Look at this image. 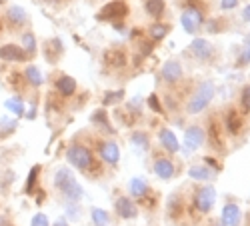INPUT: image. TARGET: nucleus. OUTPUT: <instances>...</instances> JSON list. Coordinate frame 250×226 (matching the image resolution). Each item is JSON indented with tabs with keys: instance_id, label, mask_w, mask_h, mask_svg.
Returning a JSON list of instances; mask_svg holds the SVG:
<instances>
[{
	"instance_id": "nucleus-1",
	"label": "nucleus",
	"mask_w": 250,
	"mask_h": 226,
	"mask_svg": "<svg viewBox=\"0 0 250 226\" xmlns=\"http://www.w3.org/2000/svg\"><path fill=\"white\" fill-rule=\"evenodd\" d=\"M54 186H56V190L62 196H64L68 202H72V204H76L82 198V194H84V190H82V186H80V182L76 180V176L66 166H60L54 172Z\"/></svg>"
},
{
	"instance_id": "nucleus-2",
	"label": "nucleus",
	"mask_w": 250,
	"mask_h": 226,
	"mask_svg": "<svg viewBox=\"0 0 250 226\" xmlns=\"http://www.w3.org/2000/svg\"><path fill=\"white\" fill-rule=\"evenodd\" d=\"M66 160L70 162V166L84 170V172L94 166V156H92L90 148H86L84 144H72L66 150Z\"/></svg>"
},
{
	"instance_id": "nucleus-3",
	"label": "nucleus",
	"mask_w": 250,
	"mask_h": 226,
	"mask_svg": "<svg viewBox=\"0 0 250 226\" xmlns=\"http://www.w3.org/2000/svg\"><path fill=\"white\" fill-rule=\"evenodd\" d=\"M212 98H214V84H212L210 80H206V82H202V84L198 86V90L190 98V102H188V114L202 112L208 104H210Z\"/></svg>"
},
{
	"instance_id": "nucleus-4",
	"label": "nucleus",
	"mask_w": 250,
	"mask_h": 226,
	"mask_svg": "<svg viewBox=\"0 0 250 226\" xmlns=\"http://www.w3.org/2000/svg\"><path fill=\"white\" fill-rule=\"evenodd\" d=\"M194 202H196V208L200 212H210V208L214 206V202H216V190L214 186H202L196 190L194 194Z\"/></svg>"
},
{
	"instance_id": "nucleus-5",
	"label": "nucleus",
	"mask_w": 250,
	"mask_h": 226,
	"mask_svg": "<svg viewBox=\"0 0 250 226\" xmlns=\"http://www.w3.org/2000/svg\"><path fill=\"white\" fill-rule=\"evenodd\" d=\"M128 14V8L122 0H114V2H108L106 6H102V10L98 12V20H122Z\"/></svg>"
},
{
	"instance_id": "nucleus-6",
	"label": "nucleus",
	"mask_w": 250,
	"mask_h": 226,
	"mask_svg": "<svg viewBox=\"0 0 250 226\" xmlns=\"http://www.w3.org/2000/svg\"><path fill=\"white\" fill-rule=\"evenodd\" d=\"M180 22H182V28H184L186 32H188V34H194V32L198 30V26L202 24V12H200L198 8L188 6V8L182 12Z\"/></svg>"
},
{
	"instance_id": "nucleus-7",
	"label": "nucleus",
	"mask_w": 250,
	"mask_h": 226,
	"mask_svg": "<svg viewBox=\"0 0 250 226\" xmlns=\"http://www.w3.org/2000/svg\"><path fill=\"white\" fill-rule=\"evenodd\" d=\"M114 210H116V214H118L120 218H124V220H130V218H134V216L138 214L136 204H134L132 198H128V196H118V198L114 200Z\"/></svg>"
},
{
	"instance_id": "nucleus-8",
	"label": "nucleus",
	"mask_w": 250,
	"mask_h": 226,
	"mask_svg": "<svg viewBox=\"0 0 250 226\" xmlns=\"http://www.w3.org/2000/svg\"><path fill=\"white\" fill-rule=\"evenodd\" d=\"M98 154H100V158H102L104 162L110 164V166H116L118 160H120V148H118L116 142H112V140H108V142H100Z\"/></svg>"
},
{
	"instance_id": "nucleus-9",
	"label": "nucleus",
	"mask_w": 250,
	"mask_h": 226,
	"mask_svg": "<svg viewBox=\"0 0 250 226\" xmlns=\"http://www.w3.org/2000/svg\"><path fill=\"white\" fill-rule=\"evenodd\" d=\"M28 54L22 50V46H16V44L0 46V60H4V62H24Z\"/></svg>"
},
{
	"instance_id": "nucleus-10",
	"label": "nucleus",
	"mask_w": 250,
	"mask_h": 226,
	"mask_svg": "<svg viewBox=\"0 0 250 226\" xmlns=\"http://www.w3.org/2000/svg\"><path fill=\"white\" fill-rule=\"evenodd\" d=\"M4 18L8 20V24L14 26V28H20V26H24V24L28 22V14H26V10L20 6V4H12V6H8Z\"/></svg>"
},
{
	"instance_id": "nucleus-11",
	"label": "nucleus",
	"mask_w": 250,
	"mask_h": 226,
	"mask_svg": "<svg viewBox=\"0 0 250 226\" xmlns=\"http://www.w3.org/2000/svg\"><path fill=\"white\" fill-rule=\"evenodd\" d=\"M202 142H204V130L200 126H190L188 130L184 132V148L188 152L200 148Z\"/></svg>"
},
{
	"instance_id": "nucleus-12",
	"label": "nucleus",
	"mask_w": 250,
	"mask_h": 226,
	"mask_svg": "<svg viewBox=\"0 0 250 226\" xmlns=\"http://www.w3.org/2000/svg\"><path fill=\"white\" fill-rule=\"evenodd\" d=\"M190 50L194 52L196 58L200 60H206V58H210L214 54V46L210 40H206V38H194L192 40V44H190Z\"/></svg>"
},
{
	"instance_id": "nucleus-13",
	"label": "nucleus",
	"mask_w": 250,
	"mask_h": 226,
	"mask_svg": "<svg viewBox=\"0 0 250 226\" xmlns=\"http://www.w3.org/2000/svg\"><path fill=\"white\" fill-rule=\"evenodd\" d=\"M162 76H164L166 82H170V84L178 82L182 78V66H180V62H176V60H168V62L162 66Z\"/></svg>"
},
{
	"instance_id": "nucleus-14",
	"label": "nucleus",
	"mask_w": 250,
	"mask_h": 226,
	"mask_svg": "<svg viewBox=\"0 0 250 226\" xmlns=\"http://www.w3.org/2000/svg\"><path fill=\"white\" fill-rule=\"evenodd\" d=\"M154 172L162 180H170L174 176V162L168 160V158H158L154 162Z\"/></svg>"
},
{
	"instance_id": "nucleus-15",
	"label": "nucleus",
	"mask_w": 250,
	"mask_h": 226,
	"mask_svg": "<svg viewBox=\"0 0 250 226\" xmlns=\"http://www.w3.org/2000/svg\"><path fill=\"white\" fill-rule=\"evenodd\" d=\"M158 138H160L162 148H166L168 152H178V148H180L178 138H176V134H174L170 128H162V130L158 132Z\"/></svg>"
},
{
	"instance_id": "nucleus-16",
	"label": "nucleus",
	"mask_w": 250,
	"mask_h": 226,
	"mask_svg": "<svg viewBox=\"0 0 250 226\" xmlns=\"http://www.w3.org/2000/svg\"><path fill=\"white\" fill-rule=\"evenodd\" d=\"M240 216H242V212L236 204H226L224 210H222V224L224 226H238Z\"/></svg>"
},
{
	"instance_id": "nucleus-17",
	"label": "nucleus",
	"mask_w": 250,
	"mask_h": 226,
	"mask_svg": "<svg viewBox=\"0 0 250 226\" xmlns=\"http://www.w3.org/2000/svg\"><path fill=\"white\" fill-rule=\"evenodd\" d=\"M128 190L134 198H142V196H146L148 192V182L144 180L142 176H134L130 182H128Z\"/></svg>"
},
{
	"instance_id": "nucleus-18",
	"label": "nucleus",
	"mask_w": 250,
	"mask_h": 226,
	"mask_svg": "<svg viewBox=\"0 0 250 226\" xmlns=\"http://www.w3.org/2000/svg\"><path fill=\"white\" fill-rule=\"evenodd\" d=\"M56 88H58V92L62 96H72L76 92V80L72 76H66L64 74V76H60L56 80Z\"/></svg>"
},
{
	"instance_id": "nucleus-19",
	"label": "nucleus",
	"mask_w": 250,
	"mask_h": 226,
	"mask_svg": "<svg viewBox=\"0 0 250 226\" xmlns=\"http://www.w3.org/2000/svg\"><path fill=\"white\" fill-rule=\"evenodd\" d=\"M18 128V120L12 116H0V138H8Z\"/></svg>"
},
{
	"instance_id": "nucleus-20",
	"label": "nucleus",
	"mask_w": 250,
	"mask_h": 226,
	"mask_svg": "<svg viewBox=\"0 0 250 226\" xmlns=\"http://www.w3.org/2000/svg\"><path fill=\"white\" fill-rule=\"evenodd\" d=\"M4 106L6 110H10V114H14V118H20L24 114V100L20 98V96H12L4 102Z\"/></svg>"
},
{
	"instance_id": "nucleus-21",
	"label": "nucleus",
	"mask_w": 250,
	"mask_h": 226,
	"mask_svg": "<svg viewBox=\"0 0 250 226\" xmlns=\"http://www.w3.org/2000/svg\"><path fill=\"white\" fill-rule=\"evenodd\" d=\"M90 218H92V224L94 226H108L110 224V214L104 210V208H92L90 210Z\"/></svg>"
},
{
	"instance_id": "nucleus-22",
	"label": "nucleus",
	"mask_w": 250,
	"mask_h": 226,
	"mask_svg": "<svg viewBox=\"0 0 250 226\" xmlns=\"http://www.w3.org/2000/svg\"><path fill=\"white\" fill-rule=\"evenodd\" d=\"M24 76H26V82L28 84H32V86H40L44 82V76H42V72H40L36 66H26V70H24Z\"/></svg>"
},
{
	"instance_id": "nucleus-23",
	"label": "nucleus",
	"mask_w": 250,
	"mask_h": 226,
	"mask_svg": "<svg viewBox=\"0 0 250 226\" xmlns=\"http://www.w3.org/2000/svg\"><path fill=\"white\" fill-rule=\"evenodd\" d=\"M92 122L96 126H100V128H104V132H108V134H112L114 130H112V126H110V122H108V114L104 112V110H96L94 114H92Z\"/></svg>"
},
{
	"instance_id": "nucleus-24",
	"label": "nucleus",
	"mask_w": 250,
	"mask_h": 226,
	"mask_svg": "<svg viewBox=\"0 0 250 226\" xmlns=\"http://www.w3.org/2000/svg\"><path fill=\"white\" fill-rule=\"evenodd\" d=\"M188 176L192 180H210L212 178V170L206 168V166H198V164H196V166H190Z\"/></svg>"
},
{
	"instance_id": "nucleus-25",
	"label": "nucleus",
	"mask_w": 250,
	"mask_h": 226,
	"mask_svg": "<svg viewBox=\"0 0 250 226\" xmlns=\"http://www.w3.org/2000/svg\"><path fill=\"white\" fill-rule=\"evenodd\" d=\"M130 142H132V146H134L138 152L148 150V136L144 134V132H134V134L130 136Z\"/></svg>"
},
{
	"instance_id": "nucleus-26",
	"label": "nucleus",
	"mask_w": 250,
	"mask_h": 226,
	"mask_svg": "<svg viewBox=\"0 0 250 226\" xmlns=\"http://www.w3.org/2000/svg\"><path fill=\"white\" fill-rule=\"evenodd\" d=\"M146 12L154 18L162 16L164 12V0H146Z\"/></svg>"
},
{
	"instance_id": "nucleus-27",
	"label": "nucleus",
	"mask_w": 250,
	"mask_h": 226,
	"mask_svg": "<svg viewBox=\"0 0 250 226\" xmlns=\"http://www.w3.org/2000/svg\"><path fill=\"white\" fill-rule=\"evenodd\" d=\"M22 50H24L28 56L36 52V38H34L32 32H24V34H22Z\"/></svg>"
},
{
	"instance_id": "nucleus-28",
	"label": "nucleus",
	"mask_w": 250,
	"mask_h": 226,
	"mask_svg": "<svg viewBox=\"0 0 250 226\" xmlns=\"http://www.w3.org/2000/svg\"><path fill=\"white\" fill-rule=\"evenodd\" d=\"M240 126H242V120L238 118V114H236V112H228V118H226V128H228V132L236 134V132L240 130Z\"/></svg>"
},
{
	"instance_id": "nucleus-29",
	"label": "nucleus",
	"mask_w": 250,
	"mask_h": 226,
	"mask_svg": "<svg viewBox=\"0 0 250 226\" xmlns=\"http://www.w3.org/2000/svg\"><path fill=\"white\" fill-rule=\"evenodd\" d=\"M104 58H106V64L108 66H118V68L124 66V54L118 52V50H108Z\"/></svg>"
},
{
	"instance_id": "nucleus-30",
	"label": "nucleus",
	"mask_w": 250,
	"mask_h": 226,
	"mask_svg": "<svg viewBox=\"0 0 250 226\" xmlns=\"http://www.w3.org/2000/svg\"><path fill=\"white\" fill-rule=\"evenodd\" d=\"M38 174H40V166H32V168H30V172H28V180H26L24 190H26V194H30V196L34 194V186H36Z\"/></svg>"
},
{
	"instance_id": "nucleus-31",
	"label": "nucleus",
	"mask_w": 250,
	"mask_h": 226,
	"mask_svg": "<svg viewBox=\"0 0 250 226\" xmlns=\"http://www.w3.org/2000/svg\"><path fill=\"white\" fill-rule=\"evenodd\" d=\"M124 98V90H114V92H106L104 94V98H102V102L104 104H116V102H120Z\"/></svg>"
},
{
	"instance_id": "nucleus-32",
	"label": "nucleus",
	"mask_w": 250,
	"mask_h": 226,
	"mask_svg": "<svg viewBox=\"0 0 250 226\" xmlns=\"http://www.w3.org/2000/svg\"><path fill=\"white\" fill-rule=\"evenodd\" d=\"M148 32H150V36L154 40H160V38L166 36V32H168V26H166V24H152Z\"/></svg>"
},
{
	"instance_id": "nucleus-33",
	"label": "nucleus",
	"mask_w": 250,
	"mask_h": 226,
	"mask_svg": "<svg viewBox=\"0 0 250 226\" xmlns=\"http://www.w3.org/2000/svg\"><path fill=\"white\" fill-rule=\"evenodd\" d=\"M30 226H50V220L44 212H36L32 218H30Z\"/></svg>"
},
{
	"instance_id": "nucleus-34",
	"label": "nucleus",
	"mask_w": 250,
	"mask_h": 226,
	"mask_svg": "<svg viewBox=\"0 0 250 226\" xmlns=\"http://www.w3.org/2000/svg\"><path fill=\"white\" fill-rule=\"evenodd\" d=\"M250 62V34L246 36V42H244V50L238 58V64H248Z\"/></svg>"
},
{
	"instance_id": "nucleus-35",
	"label": "nucleus",
	"mask_w": 250,
	"mask_h": 226,
	"mask_svg": "<svg viewBox=\"0 0 250 226\" xmlns=\"http://www.w3.org/2000/svg\"><path fill=\"white\" fill-rule=\"evenodd\" d=\"M168 210H170V214H172V216H176V212H178V210H182V202L178 204V196H176V194H172V196H170V200H168Z\"/></svg>"
},
{
	"instance_id": "nucleus-36",
	"label": "nucleus",
	"mask_w": 250,
	"mask_h": 226,
	"mask_svg": "<svg viewBox=\"0 0 250 226\" xmlns=\"http://www.w3.org/2000/svg\"><path fill=\"white\" fill-rule=\"evenodd\" d=\"M242 104L246 110H250V86H244L242 90Z\"/></svg>"
},
{
	"instance_id": "nucleus-37",
	"label": "nucleus",
	"mask_w": 250,
	"mask_h": 226,
	"mask_svg": "<svg viewBox=\"0 0 250 226\" xmlns=\"http://www.w3.org/2000/svg\"><path fill=\"white\" fill-rule=\"evenodd\" d=\"M236 4H238V0H222V2H220L222 10H230V8H236Z\"/></svg>"
},
{
	"instance_id": "nucleus-38",
	"label": "nucleus",
	"mask_w": 250,
	"mask_h": 226,
	"mask_svg": "<svg viewBox=\"0 0 250 226\" xmlns=\"http://www.w3.org/2000/svg\"><path fill=\"white\" fill-rule=\"evenodd\" d=\"M148 104H150V108L152 110H156V112H160V104H158V98L152 94L150 98H148Z\"/></svg>"
},
{
	"instance_id": "nucleus-39",
	"label": "nucleus",
	"mask_w": 250,
	"mask_h": 226,
	"mask_svg": "<svg viewBox=\"0 0 250 226\" xmlns=\"http://www.w3.org/2000/svg\"><path fill=\"white\" fill-rule=\"evenodd\" d=\"M50 226H70V224H68V220H64V218H58V220H56L54 224H50Z\"/></svg>"
},
{
	"instance_id": "nucleus-40",
	"label": "nucleus",
	"mask_w": 250,
	"mask_h": 226,
	"mask_svg": "<svg viewBox=\"0 0 250 226\" xmlns=\"http://www.w3.org/2000/svg\"><path fill=\"white\" fill-rule=\"evenodd\" d=\"M0 226H14L6 216H0Z\"/></svg>"
},
{
	"instance_id": "nucleus-41",
	"label": "nucleus",
	"mask_w": 250,
	"mask_h": 226,
	"mask_svg": "<svg viewBox=\"0 0 250 226\" xmlns=\"http://www.w3.org/2000/svg\"><path fill=\"white\" fill-rule=\"evenodd\" d=\"M68 216H72V218H78L80 214L76 212V206H68Z\"/></svg>"
},
{
	"instance_id": "nucleus-42",
	"label": "nucleus",
	"mask_w": 250,
	"mask_h": 226,
	"mask_svg": "<svg viewBox=\"0 0 250 226\" xmlns=\"http://www.w3.org/2000/svg\"><path fill=\"white\" fill-rule=\"evenodd\" d=\"M242 16H244V20H248V22H250V4L244 8V14Z\"/></svg>"
},
{
	"instance_id": "nucleus-43",
	"label": "nucleus",
	"mask_w": 250,
	"mask_h": 226,
	"mask_svg": "<svg viewBox=\"0 0 250 226\" xmlns=\"http://www.w3.org/2000/svg\"><path fill=\"white\" fill-rule=\"evenodd\" d=\"M46 2H48V4H58L60 0H46Z\"/></svg>"
},
{
	"instance_id": "nucleus-44",
	"label": "nucleus",
	"mask_w": 250,
	"mask_h": 226,
	"mask_svg": "<svg viewBox=\"0 0 250 226\" xmlns=\"http://www.w3.org/2000/svg\"><path fill=\"white\" fill-rule=\"evenodd\" d=\"M0 30H2V22H0Z\"/></svg>"
}]
</instances>
